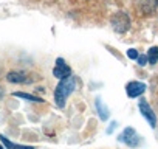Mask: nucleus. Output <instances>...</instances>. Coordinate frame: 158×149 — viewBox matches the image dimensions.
<instances>
[{
    "label": "nucleus",
    "instance_id": "nucleus-11",
    "mask_svg": "<svg viewBox=\"0 0 158 149\" xmlns=\"http://www.w3.org/2000/svg\"><path fill=\"white\" fill-rule=\"evenodd\" d=\"M127 56H129L130 59H138V53H136V50H129V51H127Z\"/></svg>",
    "mask_w": 158,
    "mask_h": 149
},
{
    "label": "nucleus",
    "instance_id": "nucleus-13",
    "mask_svg": "<svg viewBox=\"0 0 158 149\" xmlns=\"http://www.w3.org/2000/svg\"><path fill=\"white\" fill-rule=\"evenodd\" d=\"M0 149H3V146H2V144H0Z\"/></svg>",
    "mask_w": 158,
    "mask_h": 149
},
{
    "label": "nucleus",
    "instance_id": "nucleus-8",
    "mask_svg": "<svg viewBox=\"0 0 158 149\" xmlns=\"http://www.w3.org/2000/svg\"><path fill=\"white\" fill-rule=\"evenodd\" d=\"M6 79L10 83H25L27 81V74L23 71H10Z\"/></svg>",
    "mask_w": 158,
    "mask_h": 149
},
{
    "label": "nucleus",
    "instance_id": "nucleus-10",
    "mask_svg": "<svg viewBox=\"0 0 158 149\" xmlns=\"http://www.w3.org/2000/svg\"><path fill=\"white\" fill-rule=\"evenodd\" d=\"M13 95H14V96H19V98H25V100H28V101H36V103L44 101V100H40V98H37V96H33V95H28V93H23V92H14Z\"/></svg>",
    "mask_w": 158,
    "mask_h": 149
},
{
    "label": "nucleus",
    "instance_id": "nucleus-3",
    "mask_svg": "<svg viewBox=\"0 0 158 149\" xmlns=\"http://www.w3.org/2000/svg\"><path fill=\"white\" fill-rule=\"evenodd\" d=\"M53 74L59 79H65V78H70L71 76V68L65 64V61L62 57H57L56 59V65L53 68Z\"/></svg>",
    "mask_w": 158,
    "mask_h": 149
},
{
    "label": "nucleus",
    "instance_id": "nucleus-6",
    "mask_svg": "<svg viewBox=\"0 0 158 149\" xmlns=\"http://www.w3.org/2000/svg\"><path fill=\"white\" fill-rule=\"evenodd\" d=\"M144 90H146V86H144L143 83L132 81V83H129V84L126 86V92H127V95H129L130 98H135V96L143 95Z\"/></svg>",
    "mask_w": 158,
    "mask_h": 149
},
{
    "label": "nucleus",
    "instance_id": "nucleus-7",
    "mask_svg": "<svg viewBox=\"0 0 158 149\" xmlns=\"http://www.w3.org/2000/svg\"><path fill=\"white\" fill-rule=\"evenodd\" d=\"M0 140H2V143L5 144L6 149H34V146H25V144H16L13 141H10L5 135H0Z\"/></svg>",
    "mask_w": 158,
    "mask_h": 149
},
{
    "label": "nucleus",
    "instance_id": "nucleus-12",
    "mask_svg": "<svg viewBox=\"0 0 158 149\" xmlns=\"http://www.w3.org/2000/svg\"><path fill=\"white\" fill-rule=\"evenodd\" d=\"M138 64H139L141 67L146 65V64H147V56H144V54H143V56H138Z\"/></svg>",
    "mask_w": 158,
    "mask_h": 149
},
{
    "label": "nucleus",
    "instance_id": "nucleus-2",
    "mask_svg": "<svg viewBox=\"0 0 158 149\" xmlns=\"http://www.w3.org/2000/svg\"><path fill=\"white\" fill-rule=\"evenodd\" d=\"M110 22H112L113 28L118 33H124L130 27V19H129V16L126 13H116V14H113L112 19H110Z\"/></svg>",
    "mask_w": 158,
    "mask_h": 149
},
{
    "label": "nucleus",
    "instance_id": "nucleus-9",
    "mask_svg": "<svg viewBox=\"0 0 158 149\" xmlns=\"http://www.w3.org/2000/svg\"><path fill=\"white\" fill-rule=\"evenodd\" d=\"M147 61H149L150 64H155V62L158 61V47H152V48L149 50V53H147Z\"/></svg>",
    "mask_w": 158,
    "mask_h": 149
},
{
    "label": "nucleus",
    "instance_id": "nucleus-1",
    "mask_svg": "<svg viewBox=\"0 0 158 149\" xmlns=\"http://www.w3.org/2000/svg\"><path fill=\"white\" fill-rule=\"evenodd\" d=\"M76 87V79L73 76L70 78H65V79H60L56 90H54V101L59 107H64L65 106V100L71 95V92L74 90Z\"/></svg>",
    "mask_w": 158,
    "mask_h": 149
},
{
    "label": "nucleus",
    "instance_id": "nucleus-4",
    "mask_svg": "<svg viewBox=\"0 0 158 149\" xmlns=\"http://www.w3.org/2000/svg\"><path fill=\"white\" fill-rule=\"evenodd\" d=\"M119 138H121L126 144H129V146H132V147H135V146L139 144V137H138V134L135 132V129H132V127L124 129V132L121 134Z\"/></svg>",
    "mask_w": 158,
    "mask_h": 149
},
{
    "label": "nucleus",
    "instance_id": "nucleus-14",
    "mask_svg": "<svg viewBox=\"0 0 158 149\" xmlns=\"http://www.w3.org/2000/svg\"><path fill=\"white\" fill-rule=\"evenodd\" d=\"M0 92H2V89H0Z\"/></svg>",
    "mask_w": 158,
    "mask_h": 149
},
{
    "label": "nucleus",
    "instance_id": "nucleus-5",
    "mask_svg": "<svg viewBox=\"0 0 158 149\" xmlns=\"http://www.w3.org/2000/svg\"><path fill=\"white\" fill-rule=\"evenodd\" d=\"M139 110H141L143 117L150 123V126L155 127V124H156V118H155V113L152 112V109H150V106L147 104L146 100H141V101H139Z\"/></svg>",
    "mask_w": 158,
    "mask_h": 149
}]
</instances>
